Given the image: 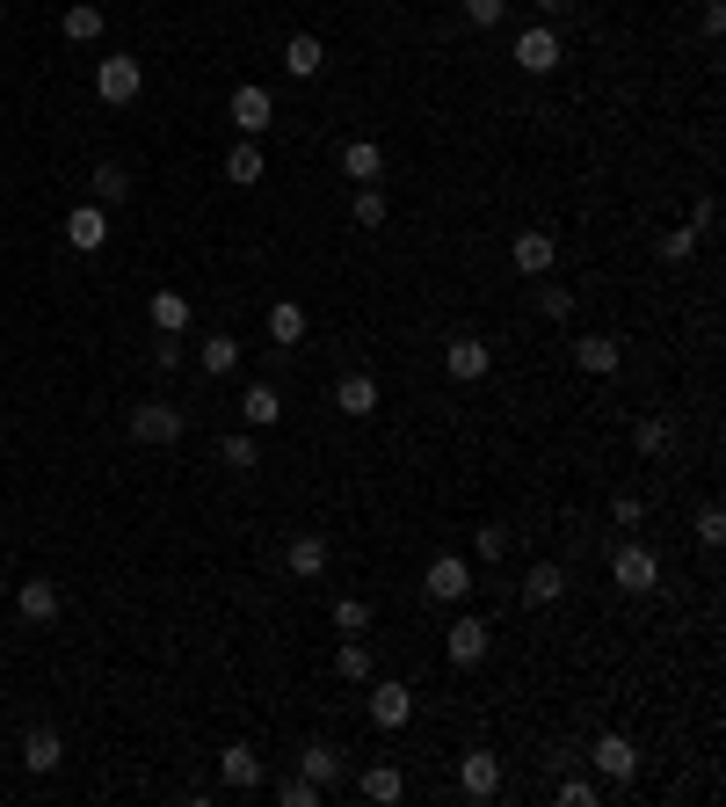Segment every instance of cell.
Returning <instances> with one entry per match:
<instances>
[{
	"label": "cell",
	"instance_id": "cell-1",
	"mask_svg": "<svg viewBox=\"0 0 726 807\" xmlns=\"http://www.w3.org/2000/svg\"><path fill=\"white\" fill-rule=\"evenodd\" d=\"M610 582H618L624 597H647V590L661 582V553H654V545H640V539H624L618 553H610Z\"/></svg>",
	"mask_w": 726,
	"mask_h": 807
},
{
	"label": "cell",
	"instance_id": "cell-2",
	"mask_svg": "<svg viewBox=\"0 0 726 807\" xmlns=\"http://www.w3.org/2000/svg\"><path fill=\"white\" fill-rule=\"evenodd\" d=\"M225 117L241 124V139H261V131L277 124V95L261 88V81H241V88H233V103H225Z\"/></svg>",
	"mask_w": 726,
	"mask_h": 807
},
{
	"label": "cell",
	"instance_id": "cell-3",
	"mask_svg": "<svg viewBox=\"0 0 726 807\" xmlns=\"http://www.w3.org/2000/svg\"><path fill=\"white\" fill-rule=\"evenodd\" d=\"M421 597H429V604H466V597H472V561H458V553H436L429 575H421Z\"/></svg>",
	"mask_w": 726,
	"mask_h": 807
},
{
	"label": "cell",
	"instance_id": "cell-4",
	"mask_svg": "<svg viewBox=\"0 0 726 807\" xmlns=\"http://www.w3.org/2000/svg\"><path fill=\"white\" fill-rule=\"evenodd\" d=\"M588 764H596V778H610V786H632V772H640V750H632V735H596L588 742Z\"/></svg>",
	"mask_w": 726,
	"mask_h": 807
},
{
	"label": "cell",
	"instance_id": "cell-5",
	"mask_svg": "<svg viewBox=\"0 0 726 807\" xmlns=\"http://www.w3.org/2000/svg\"><path fill=\"white\" fill-rule=\"evenodd\" d=\"M139 88H146V66L139 59H103V66H95V95H103V103H139Z\"/></svg>",
	"mask_w": 726,
	"mask_h": 807
},
{
	"label": "cell",
	"instance_id": "cell-6",
	"mask_svg": "<svg viewBox=\"0 0 726 807\" xmlns=\"http://www.w3.org/2000/svg\"><path fill=\"white\" fill-rule=\"evenodd\" d=\"M487 648H494V633H487V618H450V640H444L450 669H480V662H487Z\"/></svg>",
	"mask_w": 726,
	"mask_h": 807
},
{
	"label": "cell",
	"instance_id": "cell-7",
	"mask_svg": "<svg viewBox=\"0 0 726 807\" xmlns=\"http://www.w3.org/2000/svg\"><path fill=\"white\" fill-rule=\"evenodd\" d=\"M458 793H466V800H494V793H502V756L494 750H466L458 756Z\"/></svg>",
	"mask_w": 726,
	"mask_h": 807
},
{
	"label": "cell",
	"instance_id": "cell-8",
	"mask_svg": "<svg viewBox=\"0 0 726 807\" xmlns=\"http://www.w3.org/2000/svg\"><path fill=\"white\" fill-rule=\"evenodd\" d=\"M509 263H516V277H545V269L559 263V241L545 226H523L516 241H509Z\"/></svg>",
	"mask_w": 726,
	"mask_h": 807
},
{
	"label": "cell",
	"instance_id": "cell-9",
	"mask_svg": "<svg viewBox=\"0 0 726 807\" xmlns=\"http://www.w3.org/2000/svg\"><path fill=\"white\" fill-rule=\"evenodd\" d=\"M131 437L139 444H174L182 437V407L174 401H139L131 407Z\"/></svg>",
	"mask_w": 726,
	"mask_h": 807
},
{
	"label": "cell",
	"instance_id": "cell-10",
	"mask_svg": "<svg viewBox=\"0 0 726 807\" xmlns=\"http://www.w3.org/2000/svg\"><path fill=\"white\" fill-rule=\"evenodd\" d=\"M444 371H450V379H458V386H480L487 371H494V350H487L480 335H458V342H450V350H444Z\"/></svg>",
	"mask_w": 726,
	"mask_h": 807
},
{
	"label": "cell",
	"instance_id": "cell-11",
	"mask_svg": "<svg viewBox=\"0 0 726 807\" xmlns=\"http://www.w3.org/2000/svg\"><path fill=\"white\" fill-rule=\"evenodd\" d=\"M363 713H371V728H385V735H393V728H407V720H415V691L385 677V684H371V705H363Z\"/></svg>",
	"mask_w": 726,
	"mask_h": 807
},
{
	"label": "cell",
	"instance_id": "cell-12",
	"mask_svg": "<svg viewBox=\"0 0 726 807\" xmlns=\"http://www.w3.org/2000/svg\"><path fill=\"white\" fill-rule=\"evenodd\" d=\"M559 59H567V44H559L553 22H537V30H523V36H516V66H523V73H553Z\"/></svg>",
	"mask_w": 726,
	"mask_h": 807
},
{
	"label": "cell",
	"instance_id": "cell-13",
	"mask_svg": "<svg viewBox=\"0 0 726 807\" xmlns=\"http://www.w3.org/2000/svg\"><path fill=\"white\" fill-rule=\"evenodd\" d=\"M261 778H269V772H261V756L247 750V742H225V750H218V786L225 793H255Z\"/></svg>",
	"mask_w": 726,
	"mask_h": 807
},
{
	"label": "cell",
	"instance_id": "cell-14",
	"mask_svg": "<svg viewBox=\"0 0 726 807\" xmlns=\"http://www.w3.org/2000/svg\"><path fill=\"white\" fill-rule=\"evenodd\" d=\"M334 168H342L356 190H363V182H385V146L378 139H349L342 153H334Z\"/></svg>",
	"mask_w": 726,
	"mask_h": 807
},
{
	"label": "cell",
	"instance_id": "cell-15",
	"mask_svg": "<svg viewBox=\"0 0 726 807\" xmlns=\"http://www.w3.org/2000/svg\"><path fill=\"white\" fill-rule=\"evenodd\" d=\"M328 561H334V553H328V539H320V531H298V539L284 545V567H291L298 582H320V575H328Z\"/></svg>",
	"mask_w": 726,
	"mask_h": 807
},
{
	"label": "cell",
	"instance_id": "cell-16",
	"mask_svg": "<svg viewBox=\"0 0 726 807\" xmlns=\"http://www.w3.org/2000/svg\"><path fill=\"white\" fill-rule=\"evenodd\" d=\"M103 241H109V211H103V204L66 211V247H81V255H103Z\"/></svg>",
	"mask_w": 726,
	"mask_h": 807
},
{
	"label": "cell",
	"instance_id": "cell-17",
	"mask_svg": "<svg viewBox=\"0 0 726 807\" xmlns=\"http://www.w3.org/2000/svg\"><path fill=\"white\" fill-rule=\"evenodd\" d=\"M334 407H342L349 422L378 415V379H371V371H349V379H334Z\"/></svg>",
	"mask_w": 726,
	"mask_h": 807
},
{
	"label": "cell",
	"instance_id": "cell-18",
	"mask_svg": "<svg viewBox=\"0 0 726 807\" xmlns=\"http://www.w3.org/2000/svg\"><path fill=\"white\" fill-rule=\"evenodd\" d=\"M328 66V44H320V36L312 30H298V36H284V73H291V81H312V73Z\"/></svg>",
	"mask_w": 726,
	"mask_h": 807
},
{
	"label": "cell",
	"instance_id": "cell-19",
	"mask_svg": "<svg viewBox=\"0 0 726 807\" xmlns=\"http://www.w3.org/2000/svg\"><path fill=\"white\" fill-rule=\"evenodd\" d=\"M8 597H15V612L30 618V626H52L58 618V582H15Z\"/></svg>",
	"mask_w": 726,
	"mask_h": 807
},
{
	"label": "cell",
	"instance_id": "cell-20",
	"mask_svg": "<svg viewBox=\"0 0 726 807\" xmlns=\"http://www.w3.org/2000/svg\"><path fill=\"white\" fill-rule=\"evenodd\" d=\"M298 772H306L320 793L342 786V750H334V742H306V750H298Z\"/></svg>",
	"mask_w": 726,
	"mask_h": 807
},
{
	"label": "cell",
	"instance_id": "cell-21",
	"mask_svg": "<svg viewBox=\"0 0 726 807\" xmlns=\"http://www.w3.org/2000/svg\"><path fill=\"white\" fill-rule=\"evenodd\" d=\"M22 764H30L36 778H52L58 764H66V742H58L52 728H30V735H22Z\"/></svg>",
	"mask_w": 726,
	"mask_h": 807
},
{
	"label": "cell",
	"instance_id": "cell-22",
	"mask_svg": "<svg viewBox=\"0 0 726 807\" xmlns=\"http://www.w3.org/2000/svg\"><path fill=\"white\" fill-rule=\"evenodd\" d=\"M241 415H247V429H277V422H284L277 386H269V379H255V386L241 393Z\"/></svg>",
	"mask_w": 726,
	"mask_h": 807
},
{
	"label": "cell",
	"instance_id": "cell-23",
	"mask_svg": "<svg viewBox=\"0 0 726 807\" xmlns=\"http://www.w3.org/2000/svg\"><path fill=\"white\" fill-rule=\"evenodd\" d=\"M196 364H204V379H233L241 371V342L233 335H204L196 342Z\"/></svg>",
	"mask_w": 726,
	"mask_h": 807
},
{
	"label": "cell",
	"instance_id": "cell-24",
	"mask_svg": "<svg viewBox=\"0 0 726 807\" xmlns=\"http://www.w3.org/2000/svg\"><path fill=\"white\" fill-rule=\"evenodd\" d=\"M261 176H269V160H261V146H255V139H241L233 153H225V182H233V190H255Z\"/></svg>",
	"mask_w": 726,
	"mask_h": 807
},
{
	"label": "cell",
	"instance_id": "cell-25",
	"mask_svg": "<svg viewBox=\"0 0 726 807\" xmlns=\"http://www.w3.org/2000/svg\"><path fill=\"white\" fill-rule=\"evenodd\" d=\"M574 364H581V371H596V379H610V371L624 364V350L610 342V335H581V342H574Z\"/></svg>",
	"mask_w": 726,
	"mask_h": 807
},
{
	"label": "cell",
	"instance_id": "cell-26",
	"mask_svg": "<svg viewBox=\"0 0 726 807\" xmlns=\"http://www.w3.org/2000/svg\"><path fill=\"white\" fill-rule=\"evenodd\" d=\"M567 597V567L559 561H537L531 575H523V604H559Z\"/></svg>",
	"mask_w": 726,
	"mask_h": 807
},
{
	"label": "cell",
	"instance_id": "cell-27",
	"mask_svg": "<svg viewBox=\"0 0 726 807\" xmlns=\"http://www.w3.org/2000/svg\"><path fill=\"white\" fill-rule=\"evenodd\" d=\"M269 342H277V350H298V342H306V306L298 299L269 306Z\"/></svg>",
	"mask_w": 726,
	"mask_h": 807
},
{
	"label": "cell",
	"instance_id": "cell-28",
	"mask_svg": "<svg viewBox=\"0 0 726 807\" xmlns=\"http://www.w3.org/2000/svg\"><path fill=\"white\" fill-rule=\"evenodd\" d=\"M146 320H153V335H182L190 328V299H182V291H153V299H146Z\"/></svg>",
	"mask_w": 726,
	"mask_h": 807
},
{
	"label": "cell",
	"instance_id": "cell-29",
	"mask_svg": "<svg viewBox=\"0 0 726 807\" xmlns=\"http://www.w3.org/2000/svg\"><path fill=\"white\" fill-rule=\"evenodd\" d=\"M356 793L363 800H399V793H407V772H399V764H363Z\"/></svg>",
	"mask_w": 726,
	"mask_h": 807
},
{
	"label": "cell",
	"instance_id": "cell-30",
	"mask_svg": "<svg viewBox=\"0 0 726 807\" xmlns=\"http://www.w3.org/2000/svg\"><path fill=\"white\" fill-rule=\"evenodd\" d=\"M349 219H356L363 233H378L385 219H393V197H385L378 182H363V190H356V204H349Z\"/></svg>",
	"mask_w": 726,
	"mask_h": 807
},
{
	"label": "cell",
	"instance_id": "cell-31",
	"mask_svg": "<svg viewBox=\"0 0 726 807\" xmlns=\"http://www.w3.org/2000/svg\"><path fill=\"white\" fill-rule=\"evenodd\" d=\"M334 677H342V684H371V648H363L356 633L334 648Z\"/></svg>",
	"mask_w": 726,
	"mask_h": 807
},
{
	"label": "cell",
	"instance_id": "cell-32",
	"mask_svg": "<svg viewBox=\"0 0 726 807\" xmlns=\"http://www.w3.org/2000/svg\"><path fill=\"white\" fill-rule=\"evenodd\" d=\"M58 30H66L73 44H95V36H103V8H95V0H73V8H66V22H58Z\"/></svg>",
	"mask_w": 726,
	"mask_h": 807
},
{
	"label": "cell",
	"instance_id": "cell-33",
	"mask_svg": "<svg viewBox=\"0 0 726 807\" xmlns=\"http://www.w3.org/2000/svg\"><path fill=\"white\" fill-rule=\"evenodd\" d=\"M669 444H675V429H669V422H661V415H647L640 429H632V452H640V458H661V452H669Z\"/></svg>",
	"mask_w": 726,
	"mask_h": 807
},
{
	"label": "cell",
	"instance_id": "cell-34",
	"mask_svg": "<svg viewBox=\"0 0 726 807\" xmlns=\"http://www.w3.org/2000/svg\"><path fill=\"white\" fill-rule=\"evenodd\" d=\"M124 197H131V176H124L117 160H103L95 168V204H124Z\"/></svg>",
	"mask_w": 726,
	"mask_h": 807
},
{
	"label": "cell",
	"instance_id": "cell-35",
	"mask_svg": "<svg viewBox=\"0 0 726 807\" xmlns=\"http://www.w3.org/2000/svg\"><path fill=\"white\" fill-rule=\"evenodd\" d=\"M697 241H705L697 226H669V233H661V263H691V255H697Z\"/></svg>",
	"mask_w": 726,
	"mask_h": 807
},
{
	"label": "cell",
	"instance_id": "cell-36",
	"mask_svg": "<svg viewBox=\"0 0 726 807\" xmlns=\"http://www.w3.org/2000/svg\"><path fill=\"white\" fill-rule=\"evenodd\" d=\"M596 800H604V786H596V778H581V772L559 778V807H596Z\"/></svg>",
	"mask_w": 726,
	"mask_h": 807
},
{
	"label": "cell",
	"instance_id": "cell-37",
	"mask_svg": "<svg viewBox=\"0 0 726 807\" xmlns=\"http://www.w3.org/2000/svg\"><path fill=\"white\" fill-rule=\"evenodd\" d=\"M334 633H371V604L363 597H334Z\"/></svg>",
	"mask_w": 726,
	"mask_h": 807
},
{
	"label": "cell",
	"instance_id": "cell-38",
	"mask_svg": "<svg viewBox=\"0 0 726 807\" xmlns=\"http://www.w3.org/2000/svg\"><path fill=\"white\" fill-rule=\"evenodd\" d=\"M218 458H225V466H233V474H255V466H261L255 437H225V444H218Z\"/></svg>",
	"mask_w": 726,
	"mask_h": 807
},
{
	"label": "cell",
	"instance_id": "cell-39",
	"mask_svg": "<svg viewBox=\"0 0 726 807\" xmlns=\"http://www.w3.org/2000/svg\"><path fill=\"white\" fill-rule=\"evenodd\" d=\"M466 22H472V30H502V22H509V0H466Z\"/></svg>",
	"mask_w": 726,
	"mask_h": 807
},
{
	"label": "cell",
	"instance_id": "cell-40",
	"mask_svg": "<svg viewBox=\"0 0 726 807\" xmlns=\"http://www.w3.org/2000/svg\"><path fill=\"white\" fill-rule=\"evenodd\" d=\"M277 800H284V807H320V786L298 772V778H284V786H277Z\"/></svg>",
	"mask_w": 726,
	"mask_h": 807
},
{
	"label": "cell",
	"instance_id": "cell-41",
	"mask_svg": "<svg viewBox=\"0 0 726 807\" xmlns=\"http://www.w3.org/2000/svg\"><path fill=\"white\" fill-rule=\"evenodd\" d=\"M691 531H697L705 545H719V539H726V517H719V502H705V509H697V517H691Z\"/></svg>",
	"mask_w": 726,
	"mask_h": 807
},
{
	"label": "cell",
	"instance_id": "cell-42",
	"mask_svg": "<svg viewBox=\"0 0 726 807\" xmlns=\"http://www.w3.org/2000/svg\"><path fill=\"white\" fill-rule=\"evenodd\" d=\"M472 553H480V561H502V553H509V531H502V524H480Z\"/></svg>",
	"mask_w": 726,
	"mask_h": 807
},
{
	"label": "cell",
	"instance_id": "cell-43",
	"mask_svg": "<svg viewBox=\"0 0 726 807\" xmlns=\"http://www.w3.org/2000/svg\"><path fill=\"white\" fill-rule=\"evenodd\" d=\"M610 524H624V531L647 524V502H640V495H618V502H610Z\"/></svg>",
	"mask_w": 726,
	"mask_h": 807
},
{
	"label": "cell",
	"instance_id": "cell-44",
	"mask_svg": "<svg viewBox=\"0 0 726 807\" xmlns=\"http://www.w3.org/2000/svg\"><path fill=\"white\" fill-rule=\"evenodd\" d=\"M537 314L545 320H574V291H537Z\"/></svg>",
	"mask_w": 726,
	"mask_h": 807
},
{
	"label": "cell",
	"instance_id": "cell-45",
	"mask_svg": "<svg viewBox=\"0 0 726 807\" xmlns=\"http://www.w3.org/2000/svg\"><path fill=\"white\" fill-rule=\"evenodd\" d=\"M174 364H182V350H174V335H160V350H153V371H160V379H168Z\"/></svg>",
	"mask_w": 726,
	"mask_h": 807
},
{
	"label": "cell",
	"instance_id": "cell-46",
	"mask_svg": "<svg viewBox=\"0 0 726 807\" xmlns=\"http://www.w3.org/2000/svg\"><path fill=\"white\" fill-rule=\"evenodd\" d=\"M691 226H697V233H712V226H719V204H712V197H697V211H691Z\"/></svg>",
	"mask_w": 726,
	"mask_h": 807
},
{
	"label": "cell",
	"instance_id": "cell-47",
	"mask_svg": "<svg viewBox=\"0 0 726 807\" xmlns=\"http://www.w3.org/2000/svg\"><path fill=\"white\" fill-rule=\"evenodd\" d=\"M537 15H567V0H531Z\"/></svg>",
	"mask_w": 726,
	"mask_h": 807
},
{
	"label": "cell",
	"instance_id": "cell-48",
	"mask_svg": "<svg viewBox=\"0 0 726 807\" xmlns=\"http://www.w3.org/2000/svg\"><path fill=\"white\" fill-rule=\"evenodd\" d=\"M0 604H8V575H0Z\"/></svg>",
	"mask_w": 726,
	"mask_h": 807
},
{
	"label": "cell",
	"instance_id": "cell-49",
	"mask_svg": "<svg viewBox=\"0 0 726 807\" xmlns=\"http://www.w3.org/2000/svg\"><path fill=\"white\" fill-rule=\"evenodd\" d=\"M0 22H8V0H0Z\"/></svg>",
	"mask_w": 726,
	"mask_h": 807
}]
</instances>
